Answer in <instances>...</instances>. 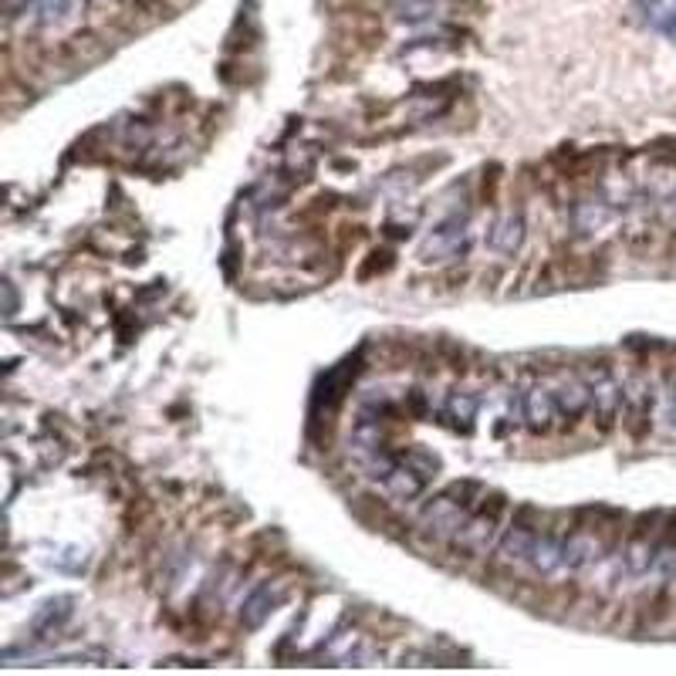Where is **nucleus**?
Wrapping results in <instances>:
<instances>
[{"label": "nucleus", "instance_id": "9b49d317", "mask_svg": "<svg viewBox=\"0 0 676 676\" xmlns=\"http://www.w3.org/2000/svg\"><path fill=\"white\" fill-rule=\"evenodd\" d=\"M555 403H558V416H565L568 423H575L578 416H585L592 409V386L578 379H568L565 386L555 389Z\"/></svg>", "mask_w": 676, "mask_h": 676}, {"label": "nucleus", "instance_id": "f3484780", "mask_svg": "<svg viewBox=\"0 0 676 676\" xmlns=\"http://www.w3.org/2000/svg\"><path fill=\"white\" fill-rule=\"evenodd\" d=\"M666 406H663V420H666V426L670 430H676V389H666Z\"/></svg>", "mask_w": 676, "mask_h": 676}, {"label": "nucleus", "instance_id": "6e6552de", "mask_svg": "<svg viewBox=\"0 0 676 676\" xmlns=\"http://www.w3.org/2000/svg\"><path fill=\"white\" fill-rule=\"evenodd\" d=\"M284 602V589L278 582H261L254 585L251 592H247L244 606H240V622H244L247 629H257L264 619L271 616L274 609H278Z\"/></svg>", "mask_w": 676, "mask_h": 676}, {"label": "nucleus", "instance_id": "ddd939ff", "mask_svg": "<svg viewBox=\"0 0 676 676\" xmlns=\"http://www.w3.org/2000/svg\"><path fill=\"white\" fill-rule=\"evenodd\" d=\"M521 240H524V217L521 213H507V217H501L491 227L487 244H491L497 254H514L521 247Z\"/></svg>", "mask_w": 676, "mask_h": 676}, {"label": "nucleus", "instance_id": "f03ea898", "mask_svg": "<svg viewBox=\"0 0 676 676\" xmlns=\"http://www.w3.org/2000/svg\"><path fill=\"white\" fill-rule=\"evenodd\" d=\"M501 514H504V497L494 494L491 501L484 497V501L467 514V521L460 524L457 535H453L450 541L453 555L467 558V562L491 555V548L497 545V538H501Z\"/></svg>", "mask_w": 676, "mask_h": 676}, {"label": "nucleus", "instance_id": "20e7f679", "mask_svg": "<svg viewBox=\"0 0 676 676\" xmlns=\"http://www.w3.org/2000/svg\"><path fill=\"white\" fill-rule=\"evenodd\" d=\"M376 484L386 491L389 497H396V501H413V497H420L426 491V480L420 470H416L409 460L403 457V453H396L393 464H389L386 470H382V477L376 480Z\"/></svg>", "mask_w": 676, "mask_h": 676}, {"label": "nucleus", "instance_id": "dca6fc26", "mask_svg": "<svg viewBox=\"0 0 676 676\" xmlns=\"http://www.w3.org/2000/svg\"><path fill=\"white\" fill-rule=\"evenodd\" d=\"M41 558L51 568H58V572H82L85 568V551L78 548H58V555L51 551V555H41Z\"/></svg>", "mask_w": 676, "mask_h": 676}, {"label": "nucleus", "instance_id": "a211bd4d", "mask_svg": "<svg viewBox=\"0 0 676 676\" xmlns=\"http://www.w3.org/2000/svg\"><path fill=\"white\" fill-rule=\"evenodd\" d=\"M14 311H17V291H14L11 281H4V315L11 318Z\"/></svg>", "mask_w": 676, "mask_h": 676}, {"label": "nucleus", "instance_id": "f257e3e1", "mask_svg": "<svg viewBox=\"0 0 676 676\" xmlns=\"http://www.w3.org/2000/svg\"><path fill=\"white\" fill-rule=\"evenodd\" d=\"M480 491L477 484H453L450 491H443L437 497L423 504L420 511V531L433 541H453V535L460 531V524L467 521V514L480 504L477 497H467Z\"/></svg>", "mask_w": 676, "mask_h": 676}, {"label": "nucleus", "instance_id": "423d86ee", "mask_svg": "<svg viewBox=\"0 0 676 676\" xmlns=\"http://www.w3.org/2000/svg\"><path fill=\"white\" fill-rule=\"evenodd\" d=\"M521 420L531 433H548L558 420L555 393L545 386H531L528 393L521 396Z\"/></svg>", "mask_w": 676, "mask_h": 676}, {"label": "nucleus", "instance_id": "9d476101", "mask_svg": "<svg viewBox=\"0 0 676 676\" xmlns=\"http://www.w3.org/2000/svg\"><path fill=\"white\" fill-rule=\"evenodd\" d=\"M622 403H626V393H622L619 382H612L609 376L595 379V386H592V413L599 416L602 430H609V426L619 420Z\"/></svg>", "mask_w": 676, "mask_h": 676}, {"label": "nucleus", "instance_id": "2eb2a0df", "mask_svg": "<svg viewBox=\"0 0 676 676\" xmlns=\"http://www.w3.org/2000/svg\"><path fill=\"white\" fill-rule=\"evenodd\" d=\"M78 7H82V0H34V21H38V28H58L78 14Z\"/></svg>", "mask_w": 676, "mask_h": 676}, {"label": "nucleus", "instance_id": "aec40b11", "mask_svg": "<svg viewBox=\"0 0 676 676\" xmlns=\"http://www.w3.org/2000/svg\"><path fill=\"white\" fill-rule=\"evenodd\" d=\"M646 4H656V0H646Z\"/></svg>", "mask_w": 676, "mask_h": 676}, {"label": "nucleus", "instance_id": "f8f14e48", "mask_svg": "<svg viewBox=\"0 0 676 676\" xmlns=\"http://www.w3.org/2000/svg\"><path fill=\"white\" fill-rule=\"evenodd\" d=\"M562 548H565V538L551 535V531H545V535H538L535 548H531V558L528 565L535 568L538 575H562Z\"/></svg>", "mask_w": 676, "mask_h": 676}, {"label": "nucleus", "instance_id": "39448f33", "mask_svg": "<svg viewBox=\"0 0 676 676\" xmlns=\"http://www.w3.org/2000/svg\"><path fill=\"white\" fill-rule=\"evenodd\" d=\"M467 251V224L460 217L443 220L433 227V234L423 240V261H443V257H457Z\"/></svg>", "mask_w": 676, "mask_h": 676}, {"label": "nucleus", "instance_id": "1a4fd4ad", "mask_svg": "<svg viewBox=\"0 0 676 676\" xmlns=\"http://www.w3.org/2000/svg\"><path fill=\"white\" fill-rule=\"evenodd\" d=\"M71 616H75V599H71V595H55V599H48L38 612H34L31 629L38 639H48V636L61 633Z\"/></svg>", "mask_w": 676, "mask_h": 676}, {"label": "nucleus", "instance_id": "0eeeda50", "mask_svg": "<svg viewBox=\"0 0 676 676\" xmlns=\"http://www.w3.org/2000/svg\"><path fill=\"white\" fill-rule=\"evenodd\" d=\"M599 555H602L599 538H595L592 531L578 528V531H572V535L565 538V548H562V572H568V575L585 572V568H592L595 562H599Z\"/></svg>", "mask_w": 676, "mask_h": 676}, {"label": "nucleus", "instance_id": "6ab92c4d", "mask_svg": "<svg viewBox=\"0 0 676 676\" xmlns=\"http://www.w3.org/2000/svg\"><path fill=\"white\" fill-rule=\"evenodd\" d=\"M660 28H663V31H670V34L676 31V7H670V11H666V17L660 21Z\"/></svg>", "mask_w": 676, "mask_h": 676}, {"label": "nucleus", "instance_id": "4468645a", "mask_svg": "<svg viewBox=\"0 0 676 676\" xmlns=\"http://www.w3.org/2000/svg\"><path fill=\"white\" fill-rule=\"evenodd\" d=\"M477 409H480V403L474 393H453L447 399V406H443V416L450 420L453 430L470 433L474 430V420H477Z\"/></svg>", "mask_w": 676, "mask_h": 676}, {"label": "nucleus", "instance_id": "7ed1b4c3", "mask_svg": "<svg viewBox=\"0 0 676 676\" xmlns=\"http://www.w3.org/2000/svg\"><path fill=\"white\" fill-rule=\"evenodd\" d=\"M538 528L541 524H538L535 507H521V511L511 518V524L501 531V538H497V558H501L504 565H524L541 535Z\"/></svg>", "mask_w": 676, "mask_h": 676}]
</instances>
